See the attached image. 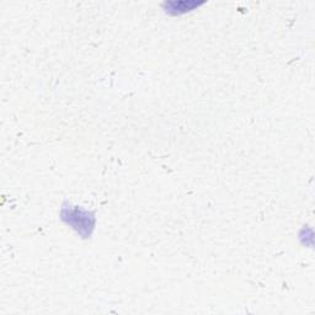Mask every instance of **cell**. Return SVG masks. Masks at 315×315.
<instances>
[{
	"instance_id": "obj_1",
	"label": "cell",
	"mask_w": 315,
	"mask_h": 315,
	"mask_svg": "<svg viewBox=\"0 0 315 315\" xmlns=\"http://www.w3.org/2000/svg\"><path fill=\"white\" fill-rule=\"evenodd\" d=\"M201 4L195 1H180V2H168L166 6L169 7L168 12L173 15H177V14H183L186 11H190L193 7L200 6Z\"/></svg>"
}]
</instances>
